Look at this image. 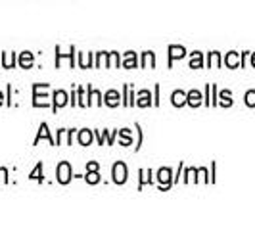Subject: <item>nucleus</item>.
Instances as JSON below:
<instances>
[{
    "instance_id": "nucleus-1",
    "label": "nucleus",
    "mask_w": 255,
    "mask_h": 230,
    "mask_svg": "<svg viewBox=\"0 0 255 230\" xmlns=\"http://www.w3.org/2000/svg\"><path fill=\"white\" fill-rule=\"evenodd\" d=\"M69 179H71V167H69V163L64 161V163H60V167H58V180L62 184H67Z\"/></svg>"
},
{
    "instance_id": "nucleus-2",
    "label": "nucleus",
    "mask_w": 255,
    "mask_h": 230,
    "mask_svg": "<svg viewBox=\"0 0 255 230\" xmlns=\"http://www.w3.org/2000/svg\"><path fill=\"white\" fill-rule=\"evenodd\" d=\"M114 179L119 184H123L127 180V167L123 165V163H115L114 165Z\"/></svg>"
},
{
    "instance_id": "nucleus-3",
    "label": "nucleus",
    "mask_w": 255,
    "mask_h": 230,
    "mask_svg": "<svg viewBox=\"0 0 255 230\" xmlns=\"http://www.w3.org/2000/svg\"><path fill=\"white\" fill-rule=\"evenodd\" d=\"M19 64H21V67H25V69L27 67H31V65H33V54H31V52H23Z\"/></svg>"
},
{
    "instance_id": "nucleus-4",
    "label": "nucleus",
    "mask_w": 255,
    "mask_h": 230,
    "mask_svg": "<svg viewBox=\"0 0 255 230\" xmlns=\"http://www.w3.org/2000/svg\"><path fill=\"white\" fill-rule=\"evenodd\" d=\"M169 52H171V64H173V60H177V58H182V56H184V48H182V46H171Z\"/></svg>"
},
{
    "instance_id": "nucleus-5",
    "label": "nucleus",
    "mask_w": 255,
    "mask_h": 230,
    "mask_svg": "<svg viewBox=\"0 0 255 230\" xmlns=\"http://www.w3.org/2000/svg\"><path fill=\"white\" fill-rule=\"evenodd\" d=\"M106 102H108V106H117V104H119V94H117L115 90H110V92L106 94Z\"/></svg>"
},
{
    "instance_id": "nucleus-6",
    "label": "nucleus",
    "mask_w": 255,
    "mask_h": 230,
    "mask_svg": "<svg viewBox=\"0 0 255 230\" xmlns=\"http://www.w3.org/2000/svg\"><path fill=\"white\" fill-rule=\"evenodd\" d=\"M54 98H56V108L60 106H65V102H67V96H65L64 90H58V92H54Z\"/></svg>"
},
{
    "instance_id": "nucleus-7",
    "label": "nucleus",
    "mask_w": 255,
    "mask_h": 230,
    "mask_svg": "<svg viewBox=\"0 0 255 230\" xmlns=\"http://www.w3.org/2000/svg\"><path fill=\"white\" fill-rule=\"evenodd\" d=\"M184 102H186V94H182V92H175L173 94V104L175 106H182Z\"/></svg>"
},
{
    "instance_id": "nucleus-8",
    "label": "nucleus",
    "mask_w": 255,
    "mask_h": 230,
    "mask_svg": "<svg viewBox=\"0 0 255 230\" xmlns=\"http://www.w3.org/2000/svg\"><path fill=\"white\" fill-rule=\"evenodd\" d=\"M188 98H190V104H192V106H198V104H200V100H202L200 92H196V90H192L190 96H188Z\"/></svg>"
},
{
    "instance_id": "nucleus-9",
    "label": "nucleus",
    "mask_w": 255,
    "mask_h": 230,
    "mask_svg": "<svg viewBox=\"0 0 255 230\" xmlns=\"http://www.w3.org/2000/svg\"><path fill=\"white\" fill-rule=\"evenodd\" d=\"M140 102H138V106H142V108H144V106H150V92H146V90H144V92H140Z\"/></svg>"
},
{
    "instance_id": "nucleus-10",
    "label": "nucleus",
    "mask_w": 255,
    "mask_h": 230,
    "mask_svg": "<svg viewBox=\"0 0 255 230\" xmlns=\"http://www.w3.org/2000/svg\"><path fill=\"white\" fill-rule=\"evenodd\" d=\"M90 140H92L90 132H89V130H83V132H81V144H83V146H87Z\"/></svg>"
},
{
    "instance_id": "nucleus-11",
    "label": "nucleus",
    "mask_w": 255,
    "mask_h": 230,
    "mask_svg": "<svg viewBox=\"0 0 255 230\" xmlns=\"http://www.w3.org/2000/svg\"><path fill=\"white\" fill-rule=\"evenodd\" d=\"M134 64H136V62H134V54H132V52H127V58H125V67H132Z\"/></svg>"
},
{
    "instance_id": "nucleus-12",
    "label": "nucleus",
    "mask_w": 255,
    "mask_h": 230,
    "mask_svg": "<svg viewBox=\"0 0 255 230\" xmlns=\"http://www.w3.org/2000/svg\"><path fill=\"white\" fill-rule=\"evenodd\" d=\"M192 67H200V65H202V56H200V54H198V52H196V54H194V58H192Z\"/></svg>"
},
{
    "instance_id": "nucleus-13",
    "label": "nucleus",
    "mask_w": 255,
    "mask_h": 230,
    "mask_svg": "<svg viewBox=\"0 0 255 230\" xmlns=\"http://www.w3.org/2000/svg\"><path fill=\"white\" fill-rule=\"evenodd\" d=\"M169 177H171V171H169V169H161V171H159V180H161V182L169 180Z\"/></svg>"
},
{
    "instance_id": "nucleus-14",
    "label": "nucleus",
    "mask_w": 255,
    "mask_h": 230,
    "mask_svg": "<svg viewBox=\"0 0 255 230\" xmlns=\"http://www.w3.org/2000/svg\"><path fill=\"white\" fill-rule=\"evenodd\" d=\"M12 65H13L12 54H4V67H12Z\"/></svg>"
},
{
    "instance_id": "nucleus-15",
    "label": "nucleus",
    "mask_w": 255,
    "mask_h": 230,
    "mask_svg": "<svg viewBox=\"0 0 255 230\" xmlns=\"http://www.w3.org/2000/svg\"><path fill=\"white\" fill-rule=\"evenodd\" d=\"M246 102H248V106H255V92H248Z\"/></svg>"
},
{
    "instance_id": "nucleus-16",
    "label": "nucleus",
    "mask_w": 255,
    "mask_h": 230,
    "mask_svg": "<svg viewBox=\"0 0 255 230\" xmlns=\"http://www.w3.org/2000/svg\"><path fill=\"white\" fill-rule=\"evenodd\" d=\"M87 180L92 182V184H96V182H98V175H96V173H89V175H87Z\"/></svg>"
},
{
    "instance_id": "nucleus-17",
    "label": "nucleus",
    "mask_w": 255,
    "mask_h": 230,
    "mask_svg": "<svg viewBox=\"0 0 255 230\" xmlns=\"http://www.w3.org/2000/svg\"><path fill=\"white\" fill-rule=\"evenodd\" d=\"M0 104H2V94H0Z\"/></svg>"
},
{
    "instance_id": "nucleus-18",
    "label": "nucleus",
    "mask_w": 255,
    "mask_h": 230,
    "mask_svg": "<svg viewBox=\"0 0 255 230\" xmlns=\"http://www.w3.org/2000/svg\"><path fill=\"white\" fill-rule=\"evenodd\" d=\"M254 64H255V56H254Z\"/></svg>"
}]
</instances>
